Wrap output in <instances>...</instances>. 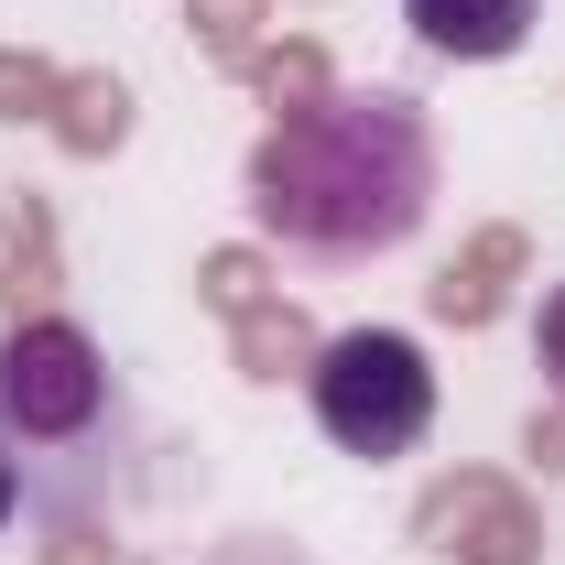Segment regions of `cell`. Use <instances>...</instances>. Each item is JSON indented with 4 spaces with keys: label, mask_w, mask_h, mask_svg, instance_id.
Here are the masks:
<instances>
[{
    "label": "cell",
    "mask_w": 565,
    "mask_h": 565,
    "mask_svg": "<svg viewBox=\"0 0 565 565\" xmlns=\"http://www.w3.org/2000/svg\"><path fill=\"white\" fill-rule=\"evenodd\" d=\"M305 403H316V435L338 457H414L424 424H435V359L403 338V327H349L327 338L316 370H305Z\"/></svg>",
    "instance_id": "3957f363"
},
{
    "label": "cell",
    "mask_w": 565,
    "mask_h": 565,
    "mask_svg": "<svg viewBox=\"0 0 565 565\" xmlns=\"http://www.w3.org/2000/svg\"><path fill=\"white\" fill-rule=\"evenodd\" d=\"M533 359H544V381L565 392V282L544 294V316H533Z\"/></svg>",
    "instance_id": "5b68a950"
},
{
    "label": "cell",
    "mask_w": 565,
    "mask_h": 565,
    "mask_svg": "<svg viewBox=\"0 0 565 565\" xmlns=\"http://www.w3.org/2000/svg\"><path fill=\"white\" fill-rule=\"evenodd\" d=\"M11 511H22V468L0 457V533H11Z\"/></svg>",
    "instance_id": "8992f818"
},
{
    "label": "cell",
    "mask_w": 565,
    "mask_h": 565,
    "mask_svg": "<svg viewBox=\"0 0 565 565\" xmlns=\"http://www.w3.org/2000/svg\"><path fill=\"white\" fill-rule=\"evenodd\" d=\"M403 22H414L435 55H457V66H500V55L533 44L544 0H403Z\"/></svg>",
    "instance_id": "277c9868"
},
{
    "label": "cell",
    "mask_w": 565,
    "mask_h": 565,
    "mask_svg": "<svg viewBox=\"0 0 565 565\" xmlns=\"http://www.w3.org/2000/svg\"><path fill=\"white\" fill-rule=\"evenodd\" d=\"M0 457L22 468V490L76 500L109 490V457H120V381L87 327L66 316H33L0 338Z\"/></svg>",
    "instance_id": "7a4b0ae2"
},
{
    "label": "cell",
    "mask_w": 565,
    "mask_h": 565,
    "mask_svg": "<svg viewBox=\"0 0 565 565\" xmlns=\"http://www.w3.org/2000/svg\"><path fill=\"white\" fill-rule=\"evenodd\" d=\"M424 217H435V131L403 87H327L282 109L250 152V228L316 273L403 250Z\"/></svg>",
    "instance_id": "6da1fadb"
}]
</instances>
